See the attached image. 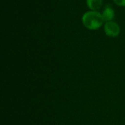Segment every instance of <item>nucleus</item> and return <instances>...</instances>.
Masks as SVG:
<instances>
[{
	"label": "nucleus",
	"instance_id": "obj_3",
	"mask_svg": "<svg viewBox=\"0 0 125 125\" xmlns=\"http://www.w3.org/2000/svg\"><path fill=\"white\" fill-rule=\"evenodd\" d=\"M101 13H102L103 18V20L105 22L114 21V17H115V11L112 7L107 5L103 9V10Z\"/></svg>",
	"mask_w": 125,
	"mask_h": 125
},
{
	"label": "nucleus",
	"instance_id": "obj_5",
	"mask_svg": "<svg viewBox=\"0 0 125 125\" xmlns=\"http://www.w3.org/2000/svg\"><path fill=\"white\" fill-rule=\"evenodd\" d=\"M114 4L119 7H125V0H113Z\"/></svg>",
	"mask_w": 125,
	"mask_h": 125
},
{
	"label": "nucleus",
	"instance_id": "obj_2",
	"mask_svg": "<svg viewBox=\"0 0 125 125\" xmlns=\"http://www.w3.org/2000/svg\"><path fill=\"white\" fill-rule=\"evenodd\" d=\"M103 30L106 36L111 38L117 37L121 31L119 25L114 21L105 22L103 25Z\"/></svg>",
	"mask_w": 125,
	"mask_h": 125
},
{
	"label": "nucleus",
	"instance_id": "obj_4",
	"mask_svg": "<svg viewBox=\"0 0 125 125\" xmlns=\"http://www.w3.org/2000/svg\"><path fill=\"white\" fill-rule=\"evenodd\" d=\"M103 0H86V7L89 10L98 11L103 6Z\"/></svg>",
	"mask_w": 125,
	"mask_h": 125
},
{
	"label": "nucleus",
	"instance_id": "obj_1",
	"mask_svg": "<svg viewBox=\"0 0 125 125\" xmlns=\"http://www.w3.org/2000/svg\"><path fill=\"white\" fill-rule=\"evenodd\" d=\"M81 22L83 26L90 31H96L105 23L102 13L99 11L92 10L87 11L83 14Z\"/></svg>",
	"mask_w": 125,
	"mask_h": 125
}]
</instances>
